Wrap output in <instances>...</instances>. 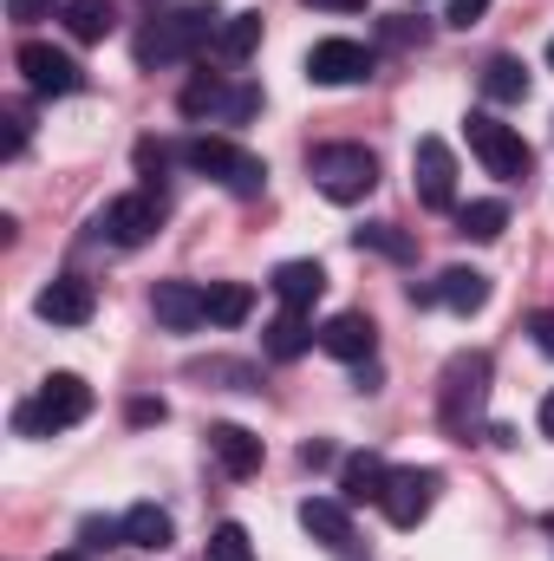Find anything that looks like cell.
<instances>
[{
  "label": "cell",
  "mask_w": 554,
  "mask_h": 561,
  "mask_svg": "<svg viewBox=\"0 0 554 561\" xmlns=\"http://www.w3.org/2000/svg\"><path fill=\"white\" fill-rule=\"evenodd\" d=\"M222 33V13H216V0H189V7H176V13H163V20H150L138 39H131V53H138V66H183V59H196L209 39Z\"/></svg>",
  "instance_id": "6da1fadb"
},
{
  "label": "cell",
  "mask_w": 554,
  "mask_h": 561,
  "mask_svg": "<svg viewBox=\"0 0 554 561\" xmlns=\"http://www.w3.org/2000/svg\"><path fill=\"white\" fill-rule=\"evenodd\" d=\"M489 379H496V359L489 353H457L437 379V419L450 437H470L483 405H489Z\"/></svg>",
  "instance_id": "7a4b0ae2"
},
{
  "label": "cell",
  "mask_w": 554,
  "mask_h": 561,
  "mask_svg": "<svg viewBox=\"0 0 554 561\" xmlns=\"http://www.w3.org/2000/svg\"><path fill=\"white\" fill-rule=\"evenodd\" d=\"M307 176L326 203H366L379 190V157L366 144H320L307 157Z\"/></svg>",
  "instance_id": "3957f363"
},
{
  "label": "cell",
  "mask_w": 554,
  "mask_h": 561,
  "mask_svg": "<svg viewBox=\"0 0 554 561\" xmlns=\"http://www.w3.org/2000/svg\"><path fill=\"white\" fill-rule=\"evenodd\" d=\"M196 176H209V183H222L229 196H262L268 190V163L255 157V150H242V144L229 138H189L176 150Z\"/></svg>",
  "instance_id": "277c9868"
},
{
  "label": "cell",
  "mask_w": 554,
  "mask_h": 561,
  "mask_svg": "<svg viewBox=\"0 0 554 561\" xmlns=\"http://www.w3.org/2000/svg\"><path fill=\"white\" fill-rule=\"evenodd\" d=\"M85 412H92V386H85L79 373H53V379L39 386V399L13 405V431H20V437H53V431L79 424Z\"/></svg>",
  "instance_id": "5b68a950"
},
{
  "label": "cell",
  "mask_w": 554,
  "mask_h": 561,
  "mask_svg": "<svg viewBox=\"0 0 554 561\" xmlns=\"http://www.w3.org/2000/svg\"><path fill=\"white\" fill-rule=\"evenodd\" d=\"M463 131H470V150L483 157V170H489V176H503V183H522V176H529L535 150L522 144L516 125H503V118H489V112H470V118H463Z\"/></svg>",
  "instance_id": "8992f818"
},
{
  "label": "cell",
  "mask_w": 554,
  "mask_h": 561,
  "mask_svg": "<svg viewBox=\"0 0 554 561\" xmlns=\"http://www.w3.org/2000/svg\"><path fill=\"white\" fill-rule=\"evenodd\" d=\"M183 118H222V125H242V118H255L262 112V92L255 85H229L222 72H196L189 85H183Z\"/></svg>",
  "instance_id": "52a82bcc"
},
{
  "label": "cell",
  "mask_w": 554,
  "mask_h": 561,
  "mask_svg": "<svg viewBox=\"0 0 554 561\" xmlns=\"http://www.w3.org/2000/svg\"><path fill=\"white\" fill-rule=\"evenodd\" d=\"M157 229H163V190L112 196V203H105V216H99V236H112L118 249H143Z\"/></svg>",
  "instance_id": "ba28073f"
},
{
  "label": "cell",
  "mask_w": 554,
  "mask_h": 561,
  "mask_svg": "<svg viewBox=\"0 0 554 561\" xmlns=\"http://www.w3.org/2000/svg\"><path fill=\"white\" fill-rule=\"evenodd\" d=\"M13 66H20V79H26L39 99H72V92L85 85L79 59H72V53H59V46H46V39H26V46L13 53Z\"/></svg>",
  "instance_id": "9c48e42d"
},
{
  "label": "cell",
  "mask_w": 554,
  "mask_h": 561,
  "mask_svg": "<svg viewBox=\"0 0 554 561\" xmlns=\"http://www.w3.org/2000/svg\"><path fill=\"white\" fill-rule=\"evenodd\" d=\"M437 490H443V477L430 470V463H412V470H392V483H385V523L392 529H417L424 516H430V503H437Z\"/></svg>",
  "instance_id": "30bf717a"
},
{
  "label": "cell",
  "mask_w": 554,
  "mask_h": 561,
  "mask_svg": "<svg viewBox=\"0 0 554 561\" xmlns=\"http://www.w3.org/2000/svg\"><path fill=\"white\" fill-rule=\"evenodd\" d=\"M412 183H417V203H424V209H450V203H457V157H450L443 138H417Z\"/></svg>",
  "instance_id": "8fae6325"
},
{
  "label": "cell",
  "mask_w": 554,
  "mask_h": 561,
  "mask_svg": "<svg viewBox=\"0 0 554 561\" xmlns=\"http://www.w3.org/2000/svg\"><path fill=\"white\" fill-rule=\"evenodd\" d=\"M307 79L313 85H359V79H372V53L359 39H320L307 53Z\"/></svg>",
  "instance_id": "7c38bea8"
},
{
  "label": "cell",
  "mask_w": 554,
  "mask_h": 561,
  "mask_svg": "<svg viewBox=\"0 0 554 561\" xmlns=\"http://www.w3.org/2000/svg\"><path fill=\"white\" fill-rule=\"evenodd\" d=\"M33 313H39L46 327H85V320L99 313V294H92V280L59 275V280H46V287H39Z\"/></svg>",
  "instance_id": "4fadbf2b"
},
{
  "label": "cell",
  "mask_w": 554,
  "mask_h": 561,
  "mask_svg": "<svg viewBox=\"0 0 554 561\" xmlns=\"http://www.w3.org/2000/svg\"><path fill=\"white\" fill-rule=\"evenodd\" d=\"M320 353H333V359H346V366H366V359L379 353V327H372L359 307H346V313H333V320L320 327Z\"/></svg>",
  "instance_id": "5bb4252c"
},
{
  "label": "cell",
  "mask_w": 554,
  "mask_h": 561,
  "mask_svg": "<svg viewBox=\"0 0 554 561\" xmlns=\"http://www.w3.org/2000/svg\"><path fill=\"white\" fill-rule=\"evenodd\" d=\"M150 313H157L170 333H189V327L209 320V287H196V280H157Z\"/></svg>",
  "instance_id": "9a60e30c"
},
{
  "label": "cell",
  "mask_w": 554,
  "mask_h": 561,
  "mask_svg": "<svg viewBox=\"0 0 554 561\" xmlns=\"http://www.w3.org/2000/svg\"><path fill=\"white\" fill-rule=\"evenodd\" d=\"M412 300H443L450 313H483V307H489V275H483V268H443L437 287H424Z\"/></svg>",
  "instance_id": "2e32d148"
},
{
  "label": "cell",
  "mask_w": 554,
  "mask_h": 561,
  "mask_svg": "<svg viewBox=\"0 0 554 561\" xmlns=\"http://www.w3.org/2000/svg\"><path fill=\"white\" fill-rule=\"evenodd\" d=\"M209 450L229 477H255L262 470V437L249 424H209Z\"/></svg>",
  "instance_id": "e0dca14e"
},
{
  "label": "cell",
  "mask_w": 554,
  "mask_h": 561,
  "mask_svg": "<svg viewBox=\"0 0 554 561\" xmlns=\"http://www.w3.org/2000/svg\"><path fill=\"white\" fill-rule=\"evenodd\" d=\"M300 529H307L313 542H326V549H353V516H346V503H333V496H307V503H300Z\"/></svg>",
  "instance_id": "ac0fdd59"
},
{
  "label": "cell",
  "mask_w": 554,
  "mask_h": 561,
  "mask_svg": "<svg viewBox=\"0 0 554 561\" xmlns=\"http://www.w3.org/2000/svg\"><path fill=\"white\" fill-rule=\"evenodd\" d=\"M385 483H392V470H385V457H353L346 463V477H339V503L346 510H359V503H385Z\"/></svg>",
  "instance_id": "d6986e66"
},
{
  "label": "cell",
  "mask_w": 554,
  "mask_h": 561,
  "mask_svg": "<svg viewBox=\"0 0 554 561\" xmlns=\"http://www.w3.org/2000/svg\"><path fill=\"white\" fill-rule=\"evenodd\" d=\"M313 340H320V333H313L307 307H280L275 320H268V333H262V346H268L275 359H300V353H307Z\"/></svg>",
  "instance_id": "ffe728a7"
},
{
  "label": "cell",
  "mask_w": 554,
  "mask_h": 561,
  "mask_svg": "<svg viewBox=\"0 0 554 561\" xmlns=\"http://www.w3.org/2000/svg\"><path fill=\"white\" fill-rule=\"evenodd\" d=\"M268 287L280 294V307H313V300L326 294V268H320V262H280Z\"/></svg>",
  "instance_id": "44dd1931"
},
{
  "label": "cell",
  "mask_w": 554,
  "mask_h": 561,
  "mask_svg": "<svg viewBox=\"0 0 554 561\" xmlns=\"http://www.w3.org/2000/svg\"><path fill=\"white\" fill-rule=\"evenodd\" d=\"M125 542L143 549V556H157V549H170V542H176V523H170L157 503H131V510H125Z\"/></svg>",
  "instance_id": "7402d4cb"
},
{
  "label": "cell",
  "mask_w": 554,
  "mask_h": 561,
  "mask_svg": "<svg viewBox=\"0 0 554 561\" xmlns=\"http://www.w3.org/2000/svg\"><path fill=\"white\" fill-rule=\"evenodd\" d=\"M59 13H66V33H72L79 46H99V39H112V26H118L112 0H66Z\"/></svg>",
  "instance_id": "603a6c76"
},
{
  "label": "cell",
  "mask_w": 554,
  "mask_h": 561,
  "mask_svg": "<svg viewBox=\"0 0 554 561\" xmlns=\"http://www.w3.org/2000/svg\"><path fill=\"white\" fill-rule=\"evenodd\" d=\"M483 99H496V105H522V99H529V72H522V59L496 53V59L483 66Z\"/></svg>",
  "instance_id": "cb8c5ba5"
},
{
  "label": "cell",
  "mask_w": 554,
  "mask_h": 561,
  "mask_svg": "<svg viewBox=\"0 0 554 561\" xmlns=\"http://www.w3.org/2000/svg\"><path fill=\"white\" fill-rule=\"evenodd\" d=\"M255 46H262V13H229V20H222V33H216V59L242 66Z\"/></svg>",
  "instance_id": "d4e9b609"
},
{
  "label": "cell",
  "mask_w": 554,
  "mask_h": 561,
  "mask_svg": "<svg viewBox=\"0 0 554 561\" xmlns=\"http://www.w3.org/2000/svg\"><path fill=\"white\" fill-rule=\"evenodd\" d=\"M503 229H509V203H496V196L457 209V236H470V242H496Z\"/></svg>",
  "instance_id": "484cf974"
},
{
  "label": "cell",
  "mask_w": 554,
  "mask_h": 561,
  "mask_svg": "<svg viewBox=\"0 0 554 561\" xmlns=\"http://www.w3.org/2000/svg\"><path fill=\"white\" fill-rule=\"evenodd\" d=\"M255 313V287L249 280H222V287H209V320L216 327H242Z\"/></svg>",
  "instance_id": "4316f807"
},
{
  "label": "cell",
  "mask_w": 554,
  "mask_h": 561,
  "mask_svg": "<svg viewBox=\"0 0 554 561\" xmlns=\"http://www.w3.org/2000/svg\"><path fill=\"white\" fill-rule=\"evenodd\" d=\"M189 379H216L229 392H262V373L242 366V359H189Z\"/></svg>",
  "instance_id": "83f0119b"
},
{
  "label": "cell",
  "mask_w": 554,
  "mask_h": 561,
  "mask_svg": "<svg viewBox=\"0 0 554 561\" xmlns=\"http://www.w3.org/2000/svg\"><path fill=\"white\" fill-rule=\"evenodd\" d=\"M353 242H359V249H372V255H385V262H412V255H417V242L405 236V229H392V222H366Z\"/></svg>",
  "instance_id": "f1b7e54d"
},
{
  "label": "cell",
  "mask_w": 554,
  "mask_h": 561,
  "mask_svg": "<svg viewBox=\"0 0 554 561\" xmlns=\"http://www.w3.org/2000/svg\"><path fill=\"white\" fill-rule=\"evenodd\" d=\"M209 561H255L249 529H242V523H216V536H209Z\"/></svg>",
  "instance_id": "f546056e"
},
{
  "label": "cell",
  "mask_w": 554,
  "mask_h": 561,
  "mask_svg": "<svg viewBox=\"0 0 554 561\" xmlns=\"http://www.w3.org/2000/svg\"><path fill=\"white\" fill-rule=\"evenodd\" d=\"M385 39H392V46H424V39H430V26L412 20V13H392V20H385Z\"/></svg>",
  "instance_id": "4dcf8cb0"
},
{
  "label": "cell",
  "mask_w": 554,
  "mask_h": 561,
  "mask_svg": "<svg viewBox=\"0 0 554 561\" xmlns=\"http://www.w3.org/2000/svg\"><path fill=\"white\" fill-rule=\"evenodd\" d=\"M53 7H66V0H7V20L33 26V20H53Z\"/></svg>",
  "instance_id": "1f68e13d"
},
{
  "label": "cell",
  "mask_w": 554,
  "mask_h": 561,
  "mask_svg": "<svg viewBox=\"0 0 554 561\" xmlns=\"http://www.w3.org/2000/svg\"><path fill=\"white\" fill-rule=\"evenodd\" d=\"M170 157H176V150H170V144H157V138H143V144H138V170H143V176H157Z\"/></svg>",
  "instance_id": "d6a6232c"
},
{
  "label": "cell",
  "mask_w": 554,
  "mask_h": 561,
  "mask_svg": "<svg viewBox=\"0 0 554 561\" xmlns=\"http://www.w3.org/2000/svg\"><path fill=\"white\" fill-rule=\"evenodd\" d=\"M125 419H131V424H163V419H170V405H163V399H131V405H125Z\"/></svg>",
  "instance_id": "836d02e7"
},
{
  "label": "cell",
  "mask_w": 554,
  "mask_h": 561,
  "mask_svg": "<svg viewBox=\"0 0 554 561\" xmlns=\"http://www.w3.org/2000/svg\"><path fill=\"white\" fill-rule=\"evenodd\" d=\"M26 131H33V125H26V112H20V105H7V157H20V150H26Z\"/></svg>",
  "instance_id": "e575fe53"
},
{
  "label": "cell",
  "mask_w": 554,
  "mask_h": 561,
  "mask_svg": "<svg viewBox=\"0 0 554 561\" xmlns=\"http://www.w3.org/2000/svg\"><path fill=\"white\" fill-rule=\"evenodd\" d=\"M483 13H489V0H450V13H443V20H450V26H476Z\"/></svg>",
  "instance_id": "d590c367"
},
{
  "label": "cell",
  "mask_w": 554,
  "mask_h": 561,
  "mask_svg": "<svg viewBox=\"0 0 554 561\" xmlns=\"http://www.w3.org/2000/svg\"><path fill=\"white\" fill-rule=\"evenodd\" d=\"M79 536H85V549H105L112 536H125V523H99V516H92V523H85Z\"/></svg>",
  "instance_id": "8d00e7d4"
},
{
  "label": "cell",
  "mask_w": 554,
  "mask_h": 561,
  "mask_svg": "<svg viewBox=\"0 0 554 561\" xmlns=\"http://www.w3.org/2000/svg\"><path fill=\"white\" fill-rule=\"evenodd\" d=\"M529 333H535V346L554 359V313H549V307H542V313H529Z\"/></svg>",
  "instance_id": "74e56055"
},
{
  "label": "cell",
  "mask_w": 554,
  "mask_h": 561,
  "mask_svg": "<svg viewBox=\"0 0 554 561\" xmlns=\"http://www.w3.org/2000/svg\"><path fill=\"white\" fill-rule=\"evenodd\" d=\"M300 463H307V470H326V463H333V444H300Z\"/></svg>",
  "instance_id": "f35d334b"
},
{
  "label": "cell",
  "mask_w": 554,
  "mask_h": 561,
  "mask_svg": "<svg viewBox=\"0 0 554 561\" xmlns=\"http://www.w3.org/2000/svg\"><path fill=\"white\" fill-rule=\"evenodd\" d=\"M307 7H326V13H359L366 0H307Z\"/></svg>",
  "instance_id": "ab89813d"
},
{
  "label": "cell",
  "mask_w": 554,
  "mask_h": 561,
  "mask_svg": "<svg viewBox=\"0 0 554 561\" xmlns=\"http://www.w3.org/2000/svg\"><path fill=\"white\" fill-rule=\"evenodd\" d=\"M542 437H554V392L542 399Z\"/></svg>",
  "instance_id": "60d3db41"
},
{
  "label": "cell",
  "mask_w": 554,
  "mask_h": 561,
  "mask_svg": "<svg viewBox=\"0 0 554 561\" xmlns=\"http://www.w3.org/2000/svg\"><path fill=\"white\" fill-rule=\"evenodd\" d=\"M53 561H85V556H53Z\"/></svg>",
  "instance_id": "b9f144b4"
},
{
  "label": "cell",
  "mask_w": 554,
  "mask_h": 561,
  "mask_svg": "<svg viewBox=\"0 0 554 561\" xmlns=\"http://www.w3.org/2000/svg\"><path fill=\"white\" fill-rule=\"evenodd\" d=\"M549 66H554V39H549Z\"/></svg>",
  "instance_id": "7bdbcfd3"
}]
</instances>
